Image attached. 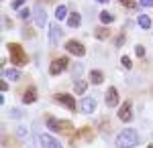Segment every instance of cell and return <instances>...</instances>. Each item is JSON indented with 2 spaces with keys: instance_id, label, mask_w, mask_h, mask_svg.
<instances>
[{
  "instance_id": "obj_1",
  "label": "cell",
  "mask_w": 153,
  "mask_h": 148,
  "mask_svg": "<svg viewBox=\"0 0 153 148\" xmlns=\"http://www.w3.org/2000/svg\"><path fill=\"white\" fill-rule=\"evenodd\" d=\"M137 144H139V134H137V130H133V128L123 130L117 136V146L118 148H133V146H137Z\"/></svg>"
},
{
  "instance_id": "obj_2",
  "label": "cell",
  "mask_w": 153,
  "mask_h": 148,
  "mask_svg": "<svg viewBox=\"0 0 153 148\" xmlns=\"http://www.w3.org/2000/svg\"><path fill=\"white\" fill-rule=\"evenodd\" d=\"M8 53H10V61L12 65H16V67H23V65H27V55H25L23 47L19 45V43H8Z\"/></svg>"
},
{
  "instance_id": "obj_3",
  "label": "cell",
  "mask_w": 153,
  "mask_h": 148,
  "mask_svg": "<svg viewBox=\"0 0 153 148\" xmlns=\"http://www.w3.org/2000/svg\"><path fill=\"white\" fill-rule=\"evenodd\" d=\"M68 65H70L68 57H59V59H55V61L51 63V67H49V73H51V75H59L61 71H65V69H68Z\"/></svg>"
},
{
  "instance_id": "obj_4",
  "label": "cell",
  "mask_w": 153,
  "mask_h": 148,
  "mask_svg": "<svg viewBox=\"0 0 153 148\" xmlns=\"http://www.w3.org/2000/svg\"><path fill=\"white\" fill-rule=\"evenodd\" d=\"M53 100H55L57 103H61V106H65V108H68L70 112H74V110H76V100L71 97L70 93H57V95H55Z\"/></svg>"
},
{
  "instance_id": "obj_5",
  "label": "cell",
  "mask_w": 153,
  "mask_h": 148,
  "mask_svg": "<svg viewBox=\"0 0 153 148\" xmlns=\"http://www.w3.org/2000/svg\"><path fill=\"white\" fill-rule=\"evenodd\" d=\"M65 51H70L71 55H78V57L86 55L84 45H82V43H78V41H68V43H65Z\"/></svg>"
},
{
  "instance_id": "obj_6",
  "label": "cell",
  "mask_w": 153,
  "mask_h": 148,
  "mask_svg": "<svg viewBox=\"0 0 153 148\" xmlns=\"http://www.w3.org/2000/svg\"><path fill=\"white\" fill-rule=\"evenodd\" d=\"M118 120H123V122H131V120H133V106H131V102H125L120 106V110H118Z\"/></svg>"
},
{
  "instance_id": "obj_7",
  "label": "cell",
  "mask_w": 153,
  "mask_h": 148,
  "mask_svg": "<svg viewBox=\"0 0 153 148\" xmlns=\"http://www.w3.org/2000/svg\"><path fill=\"white\" fill-rule=\"evenodd\" d=\"M33 16H35L37 26H45V23H47V12L43 10V6H35L33 8Z\"/></svg>"
},
{
  "instance_id": "obj_8",
  "label": "cell",
  "mask_w": 153,
  "mask_h": 148,
  "mask_svg": "<svg viewBox=\"0 0 153 148\" xmlns=\"http://www.w3.org/2000/svg\"><path fill=\"white\" fill-rule=\"evenodd\" d=\"M59 26L57 24H49V43H51V47H55L59 43Z\"/></svg>"
},
{
  "instance_id": "obj_9",
  "label": "cell",
  "mask_w": 153,
  "mask_h": 148,
  "mask_svg": "<svg viewBox=\"0 0 153 148\" xmlns=\"http://www.w3.org/2000/svg\"><path fill=\"white\" fill-rule=\"evenodd\" d=\"M117 103H118V91L114 87H110V89L106 91V106L108 108H114Z\"/></svg>"
},
{
  "instance_id": "obj_10",
  "label": "cell",
  "mask_w": 153,
  "mask_h": 148,
  "mask_svg": "<svg viewBox=\"0 0 153 148\" xmlns=\"http://www.w3.org/2000/svg\"><path fill=\"white\" fill-rule=\"evenodd\" d=\"M41 142H43V146L45 148H63L61 146V142H57L53 136H49V134H43L41 136Z\"/></svg>"
},
{
  "instance_id": "obj_11",
  "label": "cell",
  "mask_w": 153,
  "mask_h": 148,
  "mask_svg": "<svg viewBox=\"0 0 153 148\" xmlns=\"http://www.w3.org/2000/svg\"><path fill=\"white\" fill-rule=\"evenodd\" d=\"M45 124H47V128L51 132H59V134H61V120H55L53 116H47Z\"/></svg>"
},
{
  "instance_id": "obj_12",
  "label": "cell",
  "mask_w": 153,
  "mask_h": 148,
  "mask_svg": "<svg viewBox=\"0 0 153 148\" xmlns=\"http://www.w3.org/2000/svg\"><path fill=\"white\" fill-rule=\"evenodd\" d=\"M94 110H96L94 97H86V100H82V112L84 114H92Z\"/></svg>"
},
{
  "instance_id": "obj_13",
  "label": "cell",
  "mask_w": 153,
  "mask_h": 148,
  "mask_svg": "<svg viewBox=\"0 0 153 148\" xmlns=\"http://www.w3.org/2000/svg\"><path fill=\"white\" fill-rule=\"evenodd\" d=\"M23 102H25V103H35V102H37V89H35V87H29V89L25 91Z\"/></svg>"
},
{
  "instance_id": "obj_14",
  "label": "cell",
  "mask_w": 153,
  "mask_h": 148,
  "mask_svg": "<svg viewBox=\"0 0 153 148\" xmlns=\"http://www.w3.org/2000/svg\"><path fill=\"white\" fill-rule=\"evenodd\" d=\"M80 23H82V16H80L78 12H71L70 16H68V24H70L71 29H76V26H80Z\"/></svg>"
},
{
  "instance_id": "obj_15",
  "label": "cell",
  "mask_w": 153,
  "mask_h": 148,
  "mask_svg": "<svg viewBox=\"0 0 153 148\" xmlns=\"http://www.w3.org/2000/svg\"><path fill=\"white\" fill-rule=\"evenodd\" d=\"M2 75H4L6 79H12V81H16L19 77H21L19 69H2Z\"/></svg>"
},
{
  "instance_id": "obj_16",
  "label": "cell",
  "mask_w": 153,
  "mask_h": 148,
  "mask_svg": "<svg viewBox=\"0 0 153 148\" xmlns=\"http://www.w3.org/2000/svg\"><path fill=\"white\" fill-rule=\"evenodd\" d=\"M137 24H139L141 29H151V18H149L147 14H141V16L137 18Z\"/></svg>"
},
{
  "instance_id": "obj_17",
  "label": "cell",
  "mask_w": 153,
  "mask_h": 148,
  "mask_svg": "<svg viewBox=\"0 0 153 148\" xmlns=\"http://www.w3.org/2000/svg\"><path fill=\"white\" fill-rule=\"evenodd\" d=\"M90 81H92L94 85L102 83V81H104V75H102V71H92V73H90Z\"/></svg>"
},
{
  "instance_id": "obj_18",
  "label": "cell",
  "mask_w": 153,
  "mask_h": 148,
  "mask_svg": "<svg viewBox=\"0 0 153 148\" xmlns=\"http://www.w3.org/2000/svg\"><path fill=\"white\" fill-rule=\"evenodd\" d=\"M96 39H100V41H104V39H108V34H110V31L108 29H104V26H100V29H96L94 31Z\"/></svg>"
},
{
  "instance_id": "obj_19",
  "label": "cell",
  "mask_w": 153,
  "mask_h": 148,
  "mask_svg": "<svg viewBox=\"0 0 153 148\" xmlns=\"http://www.w3.org/2000/svg\"><path fill=\"white\" fill-rule=\"evenodd\" d=\"M100 21H102V23H104V24H110V23H112V21H114V16H112L110 12L102 10V12H100Z\"/></svg>"
},
{
  "instance_id": "obj_20",
  "label": "cell",
  "mask_w": 153,
  "mask_h": 148,
  "mask_svg": "<svg viewBox=\"0 0 153 148\" xmlns=\"http://www.w3.org/2000/svg\"><path fill=\"white\" fill-rule=\"evenodd\" d=\"M55 16H57L59 21H61V18H65V16H68V8H65L63 4H61V6H57V8H55Z\"/></svg>"
},
{
  "instance_id": "obj_21",
  "label": "cell",
  "mask_w": 153,
  "mask_h": 148,
  "mask_svg": "<svg viewBox=\"0 0 153 148\" xmlns=\"http://www.w3.org/2000/svg\"><path fill=\"white\" fill-rule=\"evenodd\" d=\"M86 87H88V85H86L84 81H76V83H74V91H76L78 95H80V93H84V91H86Z\"/></svg>"
},
{
  "instance_id": "obj_22",
  "label": "cell",
  "mask_w": 153,
  "mask_h": 148,
  "mask_svg": "<svg viewBox=\"0 0 153 148\" xmlns=\"http://www.w3.org/2000/svg\"><path fill=\"white\" fill-rule=\"evenodd\" d=\"M31 14H33V12L29 10V8H21V10H19V16L25 18V21H27V18H31Z\"/></svg>"
},
{
  "instance_id": "obj_23",
  "label": "cell",
  "mask_w": 153,
  "mask_h": 148,
  "mask_svg": "<svg viewBox=\"0 0 153 148\" xmlns=\"http://www.w3.org/2000/svg\"><path fill=\"white\" fill-rule=\"evenodd\" d=\"M27 0H12L10 4H12V10H21V6H23Z\"/></svg>"
},
{
  "instance_id": "obj_24",
  "label": "cell",
  "mask_w": 153,
  "mask_h": 148,
  "mask_svg": "<svg viewBox=\"0 0 153 148\" xmlns=\"http://www.w3.org/2000/svg\"><path fill=\"white\" fill-rule=\"evenodd\" d=\"M118 2H120L123 6H127V8H135V6H137V2H135V0H118Z\"/></svg>"
},
{
  "instance_id": "obj_25",
  "label": "cell",
  "mask_w": 153,
  "mask_h": 148,
  "mask_svg": "<svg viewBox=\"0 0 153 148\" xmlns=\"http://www.w3.org/2000/svg\"><path fill=\"white\" fill-rule=\"evenodd\" d=\"M135 53H137V57H143V55H145V47L137 45V47H135Z\"/></svg>"
},
{
  "instance_id": "obj_26",
  "label": "cell",
  "mask_w": 153,
  "mask_h": 148,
  "mask_svg": "<svg viewBox=\"0 0 153 148\" xmlns=\"http://www.w3.org/2000/svg\"><path fill=\"white\" fill-rule=\"evenodd\" d=\"M120 63H123V65H125V67H127V69H131V65H133V63H131V59L127 57V55H125V57L120 59Z\"/></svg>"
},
{
  "instance_id": "obj_27",
  "label": "cell",
  "mask_w": 153,
  "mask_h": 148,
  "mask_svg": "<svg viewBox=\"0 0 153 148\" xmlns=\"http://www.w3.org/2000/svg\"><path fill=\"white\" fill-rule=\"evenodd\" d=\"M10 116H12V118H21V116H23V112H21V110H16V108H12V110H10Z\"/></svg>"
},
{
  "instance_id": "obj_28",
  "label": "cell",
  "mask_w": 153,
  "mask_h": 148,
  "mask_svg": "<svg viewBox=\"0 0 153 148\" xmlns=\"http://www.w3.org/2000/svg\"><path fill=\"white\" fill-rule=\"evenodd\" d=\"M123 43H125V34H118V37H117V41H114V45H117V47H120Z\"/></svg>"
},
{
  "instance_id": "obj_29",
  "label": "cell",
  "mask_w": 153,
  "mask_h": 148,
  "mask_svg": "<svg viewBox=\"0 0 153 148\" xmlns=\"http://www.w3.org/2000/svg\"><path fill=\"white\" fill-rule=\"evenodd\" d=\"M139 4H141V6H147V8H149V6H153V0H139Z\"/></svg>"
},
{
  "instance_id": "obj_30",
  "label": "cell",
  "mask_w": 153,
  "mask_h": 148,
  "mask_svg": "<svg viewBox=\"0 0 153 148\" xmlns=\"http://www.w3.org/2000/svg\"><path fill=\"white\" fill-rule=\"evenodd\" d=\"M25 37H27V39H33V37H35V33H33L31 29H25Z\"/></svg>"
},
{
  "instance_id": "obj_31",
  "label": "cell",
  "mask_w": 153,
  "mask_h": 148,
  "mask_svg": "<svg viewBox=\"0 0 153 148\" xmlns=\"http://www.w3.org/2000/svg\"><path fill=\"white\" fill-rule=\"evenodd\" d=\"M16 132H19V136H21V138H25V136H27V128H19Z\"/></svg>"
},
{
  "instance_id": "obj_32",
  "label": "cell",
  "mask_w": 153,
  "mask_h": 148,
  "mask_svg": "<svg viewBox=\"0 0 153 148\" xmlns=\"http://www.w3.org/2000/svg\"><path fill=\"white\" fill-rule=\"evenodd\" d=\"M8 89V83L6 81H0V91H6Z\"/></svg>"
},
{
  "instance_id": "obj_33",
  "label": "cell",
  "mask_w": 153,
  "mask_h": 148,
  "mask_svg": "<svg viewBox=\"0 0 153 148\" xmlns=\"http://www.w3.org/2000/svg\"><path fill=\"white\" fill-rule=\"evenodd\" d=\"M96 2H100V4H106V2H110V0H96Z\"/></svg>"
},
{
  "instance_id": "obj_34",
  "label": "cell",
  "mask_w": 153,
  "mask_h": 148,
  "mask_svg": "<svg viewBox=\"0 0 153 148\" xmlns=\"http://www.w3.org/2000/svg\"><path fill=\"white\" fill-rule=\"evenodd\" d=\"M39 2H45V4H47V2H53V0H39Z\"/></svg>"
},
{
  "instance_id": "obj_35",
  "label": "cell",
  "mask_w": 153,
  "mask_h": 148,
  "mask_svg": "<svg viewBox=\"0 0 153 148\" xmlns=\"http://www.w3.org/2000/svg\"><path fill=\"white\" fill-rule=\"evenodd\" d=\"M147 148H153V146H147Z\"/></svg>"
}]
</instances>
